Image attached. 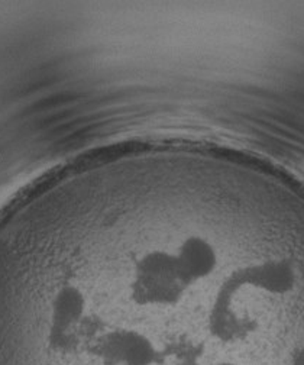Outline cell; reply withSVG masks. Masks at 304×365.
<instances>
[{
    "mask_svg": "<svg viewBox=\"0 0 304 365\" xmlns=\"http://www.w3.org/2000/svg\"><path fill=\"white\" fill-rule=\"evenodd\" d=\"M214 365H239V364H235V362H219V364H214Z\"/></svg>",
    "mask_w": 304,
    "mask_h": 365,
    "instance_id": "cell-2",
    "label": "cell"
},
{
    "mask_svg": "<svg viewBox=\"0 0 304 365\" xmlns=\"http://www.w3.org/2000/svg\"><path fill=\"white\" fill-rule=\"evenodd\" d=\"M295 365H304V349L300 352V356H298Z\"/></svg>",
    "mask_w": 304,
    "mask_h": 365,
    "instance_id": "cell-1",
    "label": "cell"
}]
</instances>
